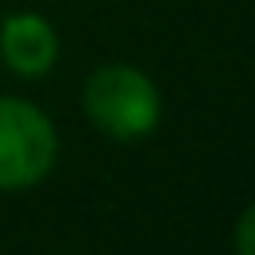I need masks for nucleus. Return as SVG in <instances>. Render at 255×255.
<instances>
[{
  "label": "nucleus",
  "mask_w": 255,
  "mask_h": 255,
  "mask_svg": "<svg viewBox=\"0 0 255 255\" xmlns=\"http://www.w3.org/2000/svg\"><path fill=\"white\" fill-rule=\"evenodd\" d=\"M84 108L112 139H139L159 120V92L143 72L128 64H104L84 84Z\"/></svg>",
  "instance_id": "obj_1"
},
{
  "label": "nucleus",
  "mask_w": 255,
  "mask_h": 255,
  "mask_svg": "<svg viewBox=\"0 0 255 255\" xmlns=\"http://www.w3.org/2000/svg\"><path fill=\"white\" fill-rule=\"evenodd\" d=\"M56 163L52 120L12 96H0V187L20 191L40 183Z\"/></svg>",
  "instance_id": "obj_2"
},
{
  "label": "nucleus",
  "mask_w": 255,
  "mask_h": 255,
  "mask_svg": "<svg viewBox=\"0 0 255 255\" xmlns=\"http://www.w3.org/2000/svg\"><path fill=\"white\" fill-rule=\"evenodd\" d=\"M0 56L20 76H44L56 64V32L44 16L16 12L0 24Z\"/></svg>",
  "instance_id": "obj_3"
},
{
  "label": "nucleus",
  "mask_w": 255,
  "mask_h": 255,
  "mask_svg": "<svg viewBox=\"0 0 255 255\" xmlns=\"http://www.w3.org/2000/svg\"><path fill=\"white\" fill-rule=\"evenodd\" d=\"M235 251L239 255H255V203L239 215L235 223Z\"/></svg>",
  "instance_id": "obj_4"
}]
</instances>
